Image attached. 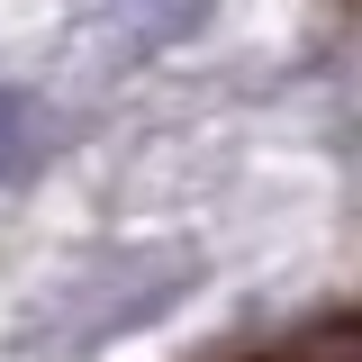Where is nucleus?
<instances>
[{
  "instance_id": "1",
  "label": "nucleus",
  "mask_w": 362,
  "mask_h": 362,
  "mask_svg": "<svg viewBox=\"0 0 362 362\" xmlns=\"http://www.w3.org/2000/svg\"><path fill=\"white\" fill-rule=\"evenodd\" d=\"M45 145H54V118H45V100H37L28 82H0V190L37 173V163H45Z\"/></svg>"
}]
</instances>
